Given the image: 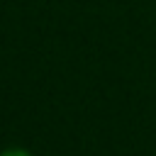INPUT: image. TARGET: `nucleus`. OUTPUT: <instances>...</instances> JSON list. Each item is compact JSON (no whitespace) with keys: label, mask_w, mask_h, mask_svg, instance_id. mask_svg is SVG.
<instances>
[{"label":"nucleus","mask_w":156,"mask_h":156,"mask_svg":"<svg viewBox=\"0 0 156 156\" xmlns=\"http://www.w3.org/2000/svg\"><path fill=\"white\" fill-rule=\"evenodd\" d=\"M0 156H34V154L24 146H7V149L0 151Z\"/></svg>","instance_id":"obj_1"}]
</instances>
